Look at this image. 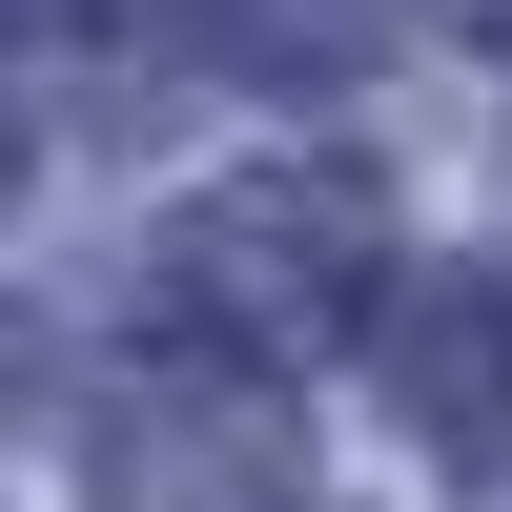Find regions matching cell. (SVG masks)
Here are the masks:
<instances>
[{
    "mask_svg": "<svg viewBox=\"0 0 512 512\" xmlns=\"http://www.w3.org/2000/svg\"><path fill=\"white\" fill-rule=\"evenodd\" d=\"M369 287H390V205L349 164H226L164 226V328L226 369H328L369 328Z\"/></svg>",
    "mask_w": 512,
    "mask_h": 512,
    "instance_id": "6da1fadb",
    "label": "cell"
},
{
    "mask_svg": "<svg viewBox=\"0 0 512 512\" xmlns=\"http://www.w3.org/2000/svg\"><path fill=\"white\" fill-rule=\"evenodd\" d=\"M123 21H164L185 62H267V82H328V62H369V0H123Z\"/></svg>",
    "mask_w": 512,
    "mask_h": 512,
    "instance_id": "3957f363",
    "label": "cell"
},
{
    "mask_svg": "<svg viewBox=\"0 0 512 512\" xmlns=\"http://www.w3.org/2000/svg\"><path fill=\"white\" fill-rule=\"evenodd\" d=\"M431 21H451V41H512V0H431Z\"/></svg>",
    "mask_w": 512,
    "mask_h": 512,
    "instance_id": "277c9868",
    "label": "cell"
},
{
    "mask_svg": "<svg viewBox=\"0 0 512 512\" xmlns=\"http://www.w3.org/2000/svg\"><path fill=\"white\" fill-rule=\"evenodd\" d=\"M390 308V410H410V451H512V287L472 267H431V287H369Z\"/></svg>",
    "mask_w": 512,
    "mask_h": 512,
    "instance_id": "7a4b0ae2",
    "label": "cell"
}]
</instances>
